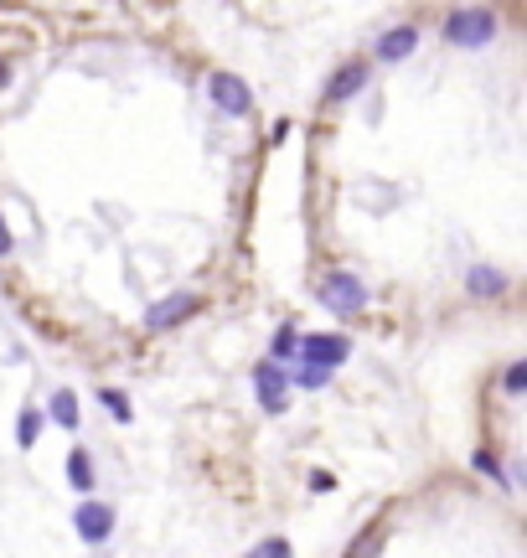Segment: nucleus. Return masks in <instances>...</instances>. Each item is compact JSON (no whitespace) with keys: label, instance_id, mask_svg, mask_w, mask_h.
<instances>
[{"label":"nucleus","instance_id":"3","mask_svg":"<svg viewBox=\"0 0 527 558\" xmlns=\"http://www.w3.org/2000/svg\"><path fill=\"white\" fill-rule=\"evenodd\" d=\"M316 290H321V305H331L336 316H352V310H362V305H367L362 279H357V274H347V269H331Z\"/></svg>","mask_w":527,"mask_h":558},{"label":"nucleus","instance_id":"4","mask_svg":"<svg viewBox=\"0 0 527 558\" xmlns=\"http://www.w3.org/2000/svg\"><path fill=\"white\" fill-rule=\"evenodd\" d=\"M197 310H202V295H192V290H176V295L155 300V305L145 310V331H171V326H181L186 316H197Z\"/></svg>","mask_w":527,"mask_h":558},{"label":"nucleus","instance_id":"11","mask_svg":"<svg viewBox=\"0 0 527 558\" xmlns=\"http://www.w3.org/2000/svg\"><path fill=\"white\" fill-rule=\"evenodd\" d=\"M465 285H471V295H491V300H496V295L507 290V279L496 274V269H486V264H476V269H471V279H465Z\"/></svg>","mask_w":527,"mask_h":558},{"label":"nucleus","instance_id":"10","mask_svg":"<svg viewBox=\"0 0 527 558\" xmlns=\"http://www.w3.org/2000/svg\"><path fill=\"white\" fill-rule=\"evenodd\" d=\"M68 481H73V491H93V455L88 450H68Z\"/></svg>","mask_w":527,"mask_h":558},{"label":"nucleus","instance_id":"14","mask_svg":"<svg viewBox=\"0 0 527 558\" xmlns=\"http://www.w3.org/2000/svg\"><path fill=\"white\" fill-rule=\"evenodd\" d=\"M295 341H300V336H295V326H279V331H274V347H269V352H274V367L295 357Z\"/></svg>","mask_w":527,"mask_h":558},{"label":"nucleus","instance_id":"5","mask_svg":"<svg viewBox=\"0 0 527 558\" xmlns=\"http://www.w3.org/2000/svg\"><path fill=\"white\" fill-rule=\"evenodd\" d=\"M254 393H259V403H264V414H285V409H290V378H285V367L259 362V367H254Z\"/></svg>","mask_w":527,"mask_h":558},{"label":"nucleus","instance_id":"15","mask_svg":"<svg viewBox=\"0 0 527 558\" xmlns=\"http://www.w3.org/2000/svg\"><path fill=\"white\" fill-rule=\"evenodd\" d=\"M243 558H295V548L285 543V538H264V543H254Z\"/></svg>","mask_w":527,"mask_h":558},{"label":"nucleus","instance_id":"6","mask_svg":"<svg viewBox=\"0 0 527 558\" xmlns=\"http://www.w3.org/2000/svg\"><path fill=\"white\" fill-rule=\"evenodd\" d=\"M207 93H212V104L223 109V114H233V119H243L248 109H254V93H248V83L233 78V73H212L207 78Z\"/></svg>","mask_w":527,"mask_h":558},{"label":"nucleus","instance_id":"16","mask_svg":"<svg viewBox=\"0 0 527 558\" xmlns=\"http://www.w3.org/2000/svg\"><path fill=\"white\" fill-rule=\"evenodd\" d=\"M99 398H104V409H109V414H114L119 424H130V398H124L119 388H104Z\"/></svg>","mask_w":527,"mask_h":558},{"label":"nucleus","instance_id":"17","mask_svg":"<svg viewBox=\"0 0 527 558\" xmlns=\"http://www.w3.org/2000/svg\"><path fill=\"white\" fill-rule=\"evenodd\" d=\"M471 465H476V471H481V476H491V481H507V471H502V460H496L491 450H476V455H471Z\"/></svg>","mask_w":527,"mask_h":558},{"label":"nucleus","instance_id":"7","mask_svg":"<svg viewBox=\"0 0 527 558\" xmlns=\"http://www.w3.org/2000/svg\"><path fill=\"white\" fill-rule=\"evenodd\" d=\"M73 527H78V538H83V543H109V538H114V507H104V502H83V507L73 512Z\"/></svg>","mask_w":527,"mask_h":558},{"label":"nucleus","instance_id":"13","mask_svg":"<svg viewBox=\"0 0 527 558\" xmlns=\"http://www.w3.org/2000/svg\"><path fill=\"white\" fill-rule=\"evenodd\" d=\"M42 424H47V419H42L37 409H21V419H16V445L31 450V445H37V434H42Z\"/></svg>","mask_w":527,"mask_h":558},{"label":"nucleus","instance_id":"1","mask_svg":"<svg viewBox=\"0 0 527 558\" xmlns=\"http://www.w3.org/2000/svg\"><path fill=\"white\" fill-rule=\"evenodd\" d=\"M445 37L455 47H465V52H476V47H486L496 37V16L491 11H476V6H460V11L445 16Z\"/></svg>","mask_w":527,"mask_h":558},{"label":"nucleus","instance_id":"12","mask_svg":"<svg viewBox=\"0 0 527 558\" xmlns=\"http://www.w3.org/2000/svg\"><path fill=\"white\" fill-rule=\"evenodd\" d=\"M52 419L62 424V429H78V398L62 388V393H52Z\"/></svg>","mask_w":527,"mask_h":558},{"label":"nucleus","instance_id":"8","mask_svg":"<svg viewBox=\"0 0 527 558\" xmlns=\"http://www.w3.org/2000/svg\"><path fill=\"white\" fill-rule=\"evenodd\" d=\"M362 88H367V68H362V62H347V68L326 83V104H347L352 93H362Z\"/></svg>","mask_w":527,"mask_h":558},{"label":"nucleus","instance_id":"19","mask_svg":"<svg viewBox=\"0 0 527 558\" xmlns=\"http://www.w3.org/2000/svg\"><path fill=\"white\" fill-rule=\"evenodd\" d=\"M527 388V362H512L507 367V393H522Z\"/></svg>","mask_w":527,"mask_h":558},{"label":"nucleus","instance_id":"21","mask_svg":"<svg viewBox=\"0 0 527 558\" xmlns=\"http://www.w3.org/2000/svg\"><path fill=\"white\" fill-rule=\"evenodd\" d=\"M11 254V233H6V217H0V259Z\"/></svg>","mask_w":527,"mask_h":558},{"label":"nucleus","instance_id":"20","mask_svg":"<svg viewBox=\"0 0 527 558\" xmlns=\"http://www.w3.org/2000/svg\"><path fill=\"white\" fill-rule=\"evenodd\" d=\"M310 491H336V476L331 471H316V476H310Z\"/></svg>","mask_w":527,"mask_h":558},{"label":"nucleus","instance_id":"22","mask_svg":"<svg viewBox=\"0 0 527 558\" xmlns=\"http://www.w3.org/2000/svg\"><path fill=\"white\" fill-rule=\"evenodd\" d=\"M11 83V68H6V62H0V88H6Z\"/></svg>","mask_w":527,"mask_h":558},{"label":"nucleus","instance_id":"18","mask_svg":"<svg viewBox=\"0 0 527 558\" xmlns=\"http://www.w3.org/2000/svg\"><path fill=\"white\" fill-rule=\"evenodd\" d=\"M300 383H305V388H326V383H331V372H321V367H305V362H300Z\"/></svg>","mask_w":527,"mask_h":558},{"label":"nucleus","instance_id":"2","mask_svg":"<svg viewBox=\"0 0 527 558\" xmlns=\"http://www.w3.org/2000/svg\"><path fill=\"white\" fill-rule=\"evenodd\" d=\"M295 357H300L305 367L331 372V367H341V362L352 357V341L341 336V331H326V336L316 331V336H300V341H295Z\"/></svg>","mask_w":527,"mask_h":558},{"label":"nucleus","instance_id":"9","mask_svg":"<svg viewBox=\"0 0 527 558\" xmlns=\"http://www.w3.org/2000/svg\"><path fill=\"white\" fill-rule=\"evenodd\" d=\"M414 47H419V31L414 26H393V31L378 37V62H403Z\"/></svg>","mask_w":527,"mask_h":558}]
</instances>
